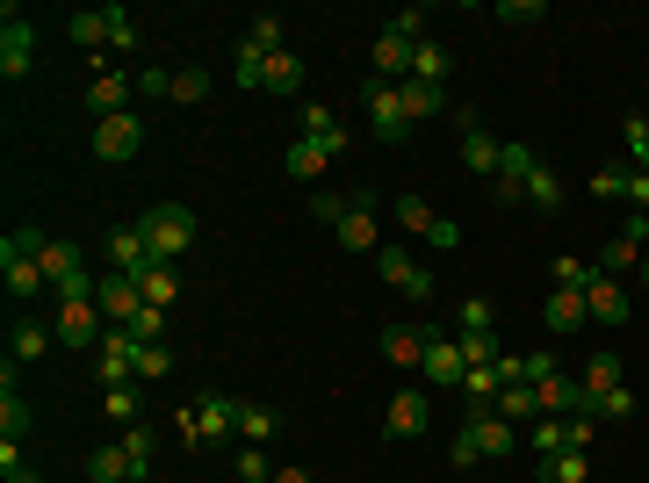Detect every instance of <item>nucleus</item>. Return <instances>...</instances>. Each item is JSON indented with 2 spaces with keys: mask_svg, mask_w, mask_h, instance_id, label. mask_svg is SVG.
I'll list each match as a JSON object with an SVG mask.
<instances>
[{
  "mask_svg": "<svg viewBox=\"0 0 649 483\" xmlns=\"http://www.w3.org/2000/svg\"><path fill=\"white\" fill-rule=\"evenodd\" d=\"M130 94H137V80H130V72L102 66L94 80H87V116H94V123H102V116H123V108H130Z\"/></svg>",
  "mask_w": 649,
  "mask_h": 483,
  "instance_id": "f8f14e48",
  "label": "nucleus"
},
{
  "mask_svg": "<svg viewBox=\"0 0 649 483\" xmlns=\"http://www.w3.org/2000/svg\"><path fill=\"white\" fill-rule=\"evenodd\" d=\"M52 332H58V346L87 354V346H102V332H109V311L94 303V296H66V303H58V318H52Z\"/></svg>",
  "mask_w": 649,
  "mask_h": 483,
  "instance_id": "39448f33",
  "label": "nucleus"
},
{
  "mask_svg": "<svg viewBox=\"0 0 649 483\" xmlns=\"http://www.w3.org/2000/svg\"><path fill=\"white\" fill-rule=\"evenodd\" d=\"M87 483H137V476H130V455H123V440H116V448H94V455H87Z\"/></svg>",
  "mask_w": 649,
  "mask_h": 483,
  "instance_id": "c85d7f7f",
  "label": "nucleus"
},
{
  "mask_svg": "<svg viewBox=\"0 0 649 483\" xmlns=\"http://www.w3.org/2000/svg\"><path fill=\"white\" fill-rule=\"evenodd\" d=\"M94 303L109 311V325H130V318L145 311V289H137L130 275H102V281H94Z\"/></svg>",
  "mask_w": 649,
  "mask_h": 483,
  "instance_id": "f3484780",
  "label": "nucleus"
},
{
  "mask_svg": "<svg viewBox=\"0 0 649 483\" xmlns=\"http://www.w3.org/2000/svg\"><path fill=\"white\" fill-rule=\"evenodd\" d=\"M274 483H318L310 469H274Z\"/></svg>",
  "mask_w": 649,
  "mask_h": 483,
  "instance_id": "69168bd1",
  "label": "nucleus"
},
{
  "mask_svg": "<svg viewBox=\"0 0 649 483\" xmlns=\"http://www.w3.org/2000/svg\"><path fill=\"white\" fill-rule=\"evenodd\" d=\"M282 166H289V181H318V173L332 166V159H324V145L296 138V145H289V159H282Z\"/></svg>",
  "mask_w": 649,
  "mask_h": 483,
  "instance_id": "72a5a7b5",
  "label": "nucleus"
},
{
  "mask_svg": "<svg viewBox=\"0 0 649 483\" xmlns=\"http://www.w3.org/2000/svg\"><path fill=\"white\" fill-rule=\"evenodd\" d=\"M0 476L8 483H36V469L22 462V440H0Z\"/></svg>",
  "mask_w": 649,
  "mask_h": 483,
  "instance_id": "5fc2aeb1",
  "label": "nucleus"
},
{
  "mask_svg": "<svg viewBox=\"0 0 649 483\" xmlns=\"http://www.w3.org/2000/svg\"><path fill=\"white\" fill-rule=\"evenodd\" d=\"M397 94H405V116L411 123H426L447 108V87H426V80H397Z\"/></svg>",
  "mask_w": 649,
  "mask_h": 483,
  "instance_id": "cd10ccee",
  "label": "nucleus"
},
{
  "mask_svg": "<svg viewBox=\"0 0 649 483\" xmlns=\"http://www.w3.org/2000/svg\"><path fill=\"white\" fill-rule=\"evenodd\" d=\"M368 58H376V80H411V36H397L390 30V22H383V36H376V51H368Z\"/></svg>",
  "mask_w": 649,
  "mask_h": 483,
  "instance_id": "aec40b11",
  "label": "nucleus"
},
{
  "mask_svg": "<svg viewBox=\"0 0 649 483\" xmlns=\"http://www.w3.org/2000/svg\"><path fill=\"white\" fill-rule=\"evenodd\" d=\"M239 404L246 398H231V390H203L195 404H181L173 412V426H181V448H209V440H224V433H239Z\"/></svg>",
  "mask_w": 649,
  "mask_h": 483,
  "instance_id": "f03ea898",
  "label": "nucleus"
},
{
  "mask_svg": "<svg viewBox=\"0 0 649 483\" xmlns=\"http://www.w3.org/2000/svg\"><path fill=\"white\" fill-rule=\"evenodd\" d=\"M455 346H462V368H498L505 361V340H498V332H455Z\"/></svg>",
  "mask_w": 649,
  "mask_h": 483,
  "instance_id": "bb28decb",
  "label": "nucleus"
},
{
  "mask_svg": "<svg viewBox=\"0 0 649 483\" xmlns=\"http://www.w3.org/2000/svg\"><path fill=\"white\" fill-rule=\"evenodd\" d=\"M419 376L441 382V390H462L469 368H462V346H455V332H447V325H433V346H426V368H419Z\"/></svg>",
  "mask_w": 649,
  "mask_h": 483,
  "instance_id": "2eb2a0df",
  "label": "nucleus"
},
{
  "mask_svg": "<svg viewBox=\"0 0 649 483\" xmlns=\"http://www.w3.org/2000/svg\"><path fill=\"white\" fill-rule=\"evenodd\" d=\"M563 455V418H534V462Z\"/></svg>",
  "mask_w": 649,
  "mask_h": 483,
  "instance_id": "3c124183",
  "label": "nucleus"
},
{
  "mask_svg": "<svg viewBox=\"0 0 649 483\" xmlns=\"http://www.w3.org/2000/svg\"><path fill=\"white\" fill-rule=\"evenodd\" d=\"M123 455H130V476L145 483V469H152V426L137 418V426H123Z\"/></svg>",
  "mask_w": 649,
  "mask_h": 483,
  "instance_id": "58836bf2",
  "label": "nucleus"
},
{
  "mask_svg": "<svg viewBox=\"0 0 649 483\" xmlns=\"http://www.w3.org/2000/svg\"><path fill=\"white\" fill-rule=\"evenodd\" d=\"M116 15H123V8H87V15H72L66 30H72V44H80V51H109V36H116Z\"/></svg>",
  "mask_w": 649,
  "mask_h": 483,
  "instance_id": "4be33fe9",
  "label": "nucleus"
},
{
  "mask_svg": "<svg viewBox=\"0 0 649 483\" xmlns=\"http://www.w3.org/2000/svg\"><path fill=\"white\" fill-rule=\"evenodd\" d=\"M578 382H584V404H599L606 390H620V382H628V361H620V354H592Z\"/></svg>",
  "mask_w": 649,
  "mask_h": 483,
  "instance_id": "b1692460",
  "label": "nucleus"
},
{
  "mask_svg": "<svg viewBox=\"0 0 649 483\" xmlns=\"http://www.w3.org/2000/svg\"><path fill=\"white\" fill-rule=\"evenodd\" d=\"M527 203L534 209H563V181H556V166H542V159H534V173H527Z\"/></svg>",
  "mask_w": 649,
  "mask_h": 483,
  "instance_id": "e433bc0d",
  "label": "nucleus"
},
{
  "mask_svg": "<svg viewBox=\"0 0 649 483\" xmlns=\"http://www.w3.org/2000/svg\"><path fill=\"white\" fill-rule=\"evenodd\" d=\"M542 318H548V332H584V325H592V311H584V289H548Z\"/></svg>",
  "mask_w": 649,
  "mask_h": 483,
  "instance_id": "412c9836",
  "label": "nucleus"
},
{
  "mask_svg": "<svg viewBox=\"0 0 649 483\" xmlns=\"http://www.w3.org/2000/svg\"><path fill=\"white\" fill-rule=\"evenodd\" d=\"M246 44H253V51H289V44H282V15H274V8H260L253 22H246Z\"/></svg>",
  "mask_w": 649,
  "mask_h": 483,
  "instance_id": "f704fd0d",
  "label": "nucleus"
},
{
  "mask_svg": "<svg viewBox=\"0 0 649 483\" xmlns=\"http://www.w3.org/2000/svg\"><path fill=\"white\" fill-rule=\"evenodd\" d=\"M584 469H592V455H548V462H534V483H584Z\"/></svg>",
  "mask_w": 649,
  "mask_h": 483,
  "instance_id": "7c9ffc66",
  "label": "nucleus"
},
{
  "mask_svg": "<svg viewBox=\"0 0 649 483\" xmlns=\"http://www.w3.org/2000/svg\"><path fill=\"white\" fill-rule=\"evenodd\" d=\"M267 433H282V418H274L267 404H239V440H253V448H260Z\"/></svg>",
  "mask_w": 649,
  "mask_h": 483,
  "instance_id": "37998d69",
  "label": "nucleus"
},
{
  "mask_svg": "<svg viewBox=\"0 0 649 483\" xmlns=\"http://www.w3.org/2000/svg\"><path fill=\"white\" fill-rule=\"evenodd\" d=\"M137 289H145V303H152V311H173V303H181V267H167V260H159Z\"/></svg>",
  "mask_w": 649,
  "mask_h": 483,
  "instance_id": "c756f323",
  "label": "nucleus"
},
{
  "mask_svg": "<svg viewBox=\"0 0 649 483\" xmlns=\"http://www.w3.org/2000/svg\"><path fill=\"white\" fill-rule=\"evenodd\" d=\"M498 390H505V382H498V368H469V376H462V398H469V412L498 404Z\"/></svg>",
  "mask_w": 649,
  "mask_h": 483,
  "instance_id": "a19ab883",
  "label": "nucleus"
},
{
  "mask_svg": "<svg viewBox=\"0 0 649 483\" xmlns=\"http://www.w3.org/2000/svg\"><path fill=\"white\" fill-rule=\"evenodd\" d=\"M332 130H340V116H332L324 102H304V138H310V145H324Z\"/></svg>",
  "mask_w": 649,
  "mask_h": 483,
  "instance_id": "09e8293b",
  "label": "nucleus"
},
{
  "mask_svg": "<svg viewBox=\"0 0 649 483\" xmlns=\"http://www.w3.org/2000/svg\"><path fill=\"white\" fill-rule=\"evenodd\" d=\"M203 94H209V72H203V66H189V72H173V94H167V102L195 108V102H203Z\"/></svg>",
  "mask_w": 649,
  "mask_h": 483,
  "instance_id": "49530a36",
  "label": "nucleus"
},
{
  "mask_svg": "<svg viewBox=\"0 0 649 483\" xmlns=\"http://www.w3.org/2000/svg\"><path fill=\"white\" fill-rule=\"evenodd\" d=\"M513 448H520V426H513V418H498L491 404H483V412H469V426L455 433V469H469V462H505Z\"/></svg>",
  "mask_w": 649,
  "mask_h": 483,
  "instance_id": "7ed1b4c3",
  "label": "nucleus"
},
{
  "mask_svg": "<svg viewBox=\"0 0 649 483\" xmlns=\"http://www.w3.org/2000/svg\"><path fill=\"white\" fill-rule=\"evenodd\" d=\"M426 239H433V245H462V225H455V217H441V225H433Z\"/></svg>",
  "mask_w": 649,
  "mask_h": 483,
  "instance_id": "e2e57ef3",
  "label": "nucleus"
},
{
  "mask_svg": "<svg viewBox=\"0 0 649 483\" xmlns=\"http://www.w3.org/2000/svg\"><path fill=\"white\" fill-rule=\"evenodd\" d=\"M332 231H340V245H354V253H383V239H376V209H368V203H354Z\"/></svg>",
  "mask_w": 649,
  "mask_h": 483,
  "instance_id": "a878e982",
  "label": "nucleus"
},
{
  "mask_svg": "<svg viewBox=\"0 0 649 483\" xmlns=\"http://www.w3.org/2000/svg\"><path fill=\"white\" fill-rule=\"evenodd\" d=\"M584 311H592V325H628V318H635V303H628V289H620L614 275H599V267H592V289H584Z\"/></svg>",
  "mask_w": 649,
  "mask_h": 483,
  "instance_id": "ddd939ff",
  "label": "nucleus"
},
{
  "mask_svg": "<svg viewBox=\"0 0 649 483\" xmlns=\"http://www.w3.org/2000/svg\"><path fill=\"white\" fill-rule=\"evenodd\" d=\"M628 173H635V166H606V173H592V195H628Z\"/></svg>",
  "mask_w": 649,
  "mask_h": 483,
  "instance_id": "4d7b16f0",
  "label": "nucleus"
},
{
  "mask_svg": "<svg viewBox=\"0 0 649 483\" xmlns=\"http://www.w3.org/2000/svg\"><path fill=\"white\" fill-rule=\"evenodd\" d=\"M376 275L390 281L397 296H411V311H419V303H433V275H426L411 253H397V245H383V253H376Z\"/></svg>",
  "mask_w": 649,
  "mask_h": 483,
  "instance_id": "6e6552de",
  "label": "nucleus"
},
{
  "mask_svg": "<svg viewBox=\"0 0 649 483\" xmlns=\"http://www.w3.org/2000/svg\"><path fill=\"white\" fill-rule=\"evenodd\" d=\"M635 289H642V296H649V253H642V267H635Z\"/></svg>",
  "mask_w": 649,
  "mask_h": 483,
  "instance_id": "338daca9",
  "label": "nucleus"
},
{
  "mask_svg": "<svg viewBox=\"0 0 649 483\" xmlns=\"http://www.w3.org/2000/svg\"><path fill=\"white\" fill-rule=\"evenodd\" d=\"M102 412L116 418V426H137V418H145V398H137L130 382H123V390H102Z\"/></svg>",
  "mask_w": 649,
  "mask_h": 483,
  "instance_id": "79ce46f5",
  "label": "nucleus"
},
{
  "mask_svg": "<svg viewBox=\"0 0 649 483\" xmlns=\"http://www.w3.org/2000/svg\"><path fill=\"white\" fill-rule=\"evenodd\" d=\"M620 145H628L635 173H649V116H642V108H635V116H620Z\"/></svg>",
  "mask_w": 649,
  "mask_h": 483,
  "instance_id": "ea45409f",
  "label": "nucleus"
},
{
  "mask_svg": "<svg viewBox=\"0 0 649 483\" xmlns=\"http://www.w3.org/2000/svg\"><path fill=\"white\" fill-rule=\"evenodd\" d=\"M620 239H635V245H649V209H635L628 225H620Z\"/></svg>",
  "mask_w": 649,
  "mask_h": 483,
  "instance_id": "680f3d73",
  "label": "nucleus"
},
{
  "mask_svg": "<svg viewBox=\"0 0 649 483\" xmlns=\"http://www.w3.org/2000/svg\"><path fill=\"white\" fill-rule=\"evenodd\" d=\"M548 275H556V289H592V267H584L578 253H563L556 267H548Z\"/></svg>",
  "mask_w": 649,
  "mask_h": 483,
  "instance_id": "603ef678",
  "label": "nucleus"
},
{
  "mask_svg": "<svg viewBox=\"0 0 649 483\" xmlns=\"http://www.w3.org/2000/svg\"><path fill=\"white\" fill-rule=\"evenodd\" d=\"M30 433V404L22 398H0V440H22Z\"/></svg>",
  "mask_w": 649,
  "mask_h": 483,
  "instance_id": "864d4df0",
  "label": "nucleus"
},
{
  "mask_svg": "<svg viewBox=\"0 0 649 483\" xmlns=\"http://www.w3.org/2000/svg\"><path fill=\"white\" fill-rule=\"evenodd\" d=\"M390 217H397V225H405V231H419V239H426V231L441 225V217H433V209L419 203V195H397V203H390Z\"/></svg>",
  "mask_w": 649,
  "mask_h": 483,
  "instance_id": "c03bdc74",
  "label": "nucleus"
},
{
  "mask_svg": "<svg viewBox=\"0 0 649 483\" xmlns=\"http://www.w3.org/2000/svg\"><path fill=\"white\" fill-rule=\"evenodd\" d=\"M130 332H137V340H167V311H152V303H145V311L130 318Z\"/></svg>",
  "mask_w": 649,
  "mask_h": 483,
  "instance_id": "6e6d98bb",
  "label": "nucleus"
},
{
  "mask_svg": "<svg viewBox=\"0 0 649 483\" xmlns=\"http://www.w3.org/2000/svg\"><path fill=\"white\" fill-rule=\"evenodd\" d=\"M628 203H635V209H649V173H628Z\"/></svg>",
  "mask_w": 649,
  "mask_h": 483,
  "instance_id": "0e129e2a",
  "label": "nucleus"
},
{
  "mask_svg": "<svg viewBox=\"0 0 649 483\" xmlns=\"http://www.w3.org/2000/svg\"><path fill=\"white\" fill-rule=\"evenodd\" d=\"M584 412H592V418H635V390L620 382V390H606V398H599V404H584Z\"/></svg>",
  "mask_w": 649,
  "mask_h": 483,
  "instance_id": "8fccbe9b",
  "label": "nucleus"
},
{
  "mask_svg": "<svg viewBox=\"0 0 649 483\" xmlns=\"http://www.w3.org/2000/svg\"><path fill=\"white\" fill-rule=\"evenodd\" d=\"M137 376H145V382L173 376V354H167V340H145V346H137Z\"/></svg>",
  "mask_w": 649,
  "mask_h": 483,
  "instance_id": "de8ad7c7",
  "label": "nucleus"
},
{
  "mask_svg": "<svg viewBox=\"0 0 649 483\" xmlns=\"http://www.w3.org/2000/svg\"><path fill=\"white\" fill-rule=\"evenodd\" d=\"M498 152H505V145H498L477 116H462V166L477 173V181H498Z\"/></svg>",
  "mask_w": 649,
  "mask_h": 483,
  "instance_id": "dca6fc26",
  "label": "nucleus"
},
{
  "mask_svg": "<svg viewBox=\"0 0 649 483\" xmlns=\"http://www.w3.org/2000/svg\"><path fill=\"white\" fill-rule=\"evenodd\" d=\"M390 30H397V36H411V44H419V36H426V15H419V8H405V15H390Z\"/></svg>",
  "mask_w": 649,
  "mask_h": 483,
  "instance_id": "052dcab7",
  "label": "nucleus"
},
{
  "mask_svg": "<svg viewBox=\"0 0 649 483\" xmlns=\"http://www.w3.org/2000/svg\"><path fill=\"white\" fill-rule=\"evenodd\" d=\"M30 66H36V30L22 22L15 0H8V8H0V80H30Z\"/></svg>",
  "mask_w": 649,
  "mask_h": 483,
  "instance_id": "0eeeda50",
  "label": "nucleus"
},
{
  "mask_svg": "<svg viewBox=\"0 0 649 483\" xmlns=\"http://www.w3.org/2000/svg\"><path fill=\"white\" fill-rule=\"evenodd\" d=\"M36 253H44V231H36V225H15L8 239H0V281H8L15 303H36V296L52 289L44 267H36Z\"/></svg>",
  "mask_w": 649,
  "mask_h": 483,
  "instance_id": "f257e3e1",
  "label": "nucleus"
},
{
  "mask_svg": "<svg viewBox=\"0 0 649 483\" xmlns=\"http://www.w3.org/2000/svg\"><path fill=\"white\" fill-rule=\"evenodd\" d=\"M102 253H109V275H130V281H145V275L159 267V260H152V245H145V231H137V225H116Z\"/></svg>",
  "mask_w": 649,
  "mask_h": 483,
  "instance_id": "1a4fd4ad",
  "label": "nucleus"
},
{
  "mask_svg": "<svg viewBox=\"0 0 649 483\" xmlns=\"http://www.w3.org/2000/svg\"><path fill=\"white\" fill-rule=\"evenodd\" d=\"M137 94H152V102H159V94H173V72L145 66V72H137Z\"/></svg>",
  "mask_w": 649,
  "mask_h": 483,
  "instance_id": "13d9d810",
  "label": "nucleus"
},
{
  "mask_svg": "<svg viewBox=\"0 0 649 483\" xmlns=\"http://www.w3.org/2000/svg\"><path fill=\"white\" fill-rule=\"evenodd\" d=\"M87 145H94V159H102V166H130V159L145 152V123H137L130 108H123V116H102Z\"/></svg>",
  "mask_w": 649,
  "mask_h": 483,
  "instance_id": "423d86ee",
  "label": "nucleus"
},
{
  "mask_svg": "<svg viewBox=\"0 0 649 483\" xmlns=\"http://www.w3.org/2000/svg\"><path fill=\"white\" fill-rule=\"evenodd\" d=\"M58 346V332L44 325V318H30V311H15V361L30 368V361H44V354H52Z\"/></svg>",
  "mask_w": 649,
  "mask_h": 483,
  "instance_id": "393cba45",
  "label": "nucleus"
},
{
  "mask_svg": "<svg viewBox=\"0 0 649 483\" xmlns=\"http://www.w3.org/2000/svg\"><path fill=\"white\" fill-rule=\"evenodd\" d=\"M426 426H433L426 398H419V390H397V398H390V412H383V433H390V440H419Z\"/></svg>",
  "mask_w": 649,
  "mask_h": 483,
  "instance_id": "a211bd4d",
  "label": "nucleus"
},
{
  "mask_svg": "<svg viewBox=\"0 0 649 483\" xmlns=\"http://www.w3.org/2000/svg\"><path fill=\"white\" fill-rule=\"evenodd\" d=\"M368 130H376V138H390V145H405V138H411L405 94H397L390 80H376V87H368Z\"/></svg>",
  "mask_w": 649,
  "mask_h": 483,
  "instance_id": "9b49d317",
  "label": "nucleus"
},
{
  "mask_svg": "<svg viewBox=\"0 0 649 483\" xmlns=\"http://www.w3.org/2000/svg\"><path fill=\"white\" fill-rule=\"evenodd\" d=\"M310 209H318L324 225H340V217H346V209H354V203H346V195H310Z\"/></svg>",
  "mask_w": 649,
  "mask_h": 483,
  "instance_id": "bf43d9fd",
  "label": "nucleus"
},
{
  "mask_svg": "<svg viewBox=\"0 0 649 483\" xmlns=\"http://www.w3.org/2000/svg\"><path fill=\"white\" fill-rule=\"evenodd\" d=\"M534 404H542V418H578L584 412V382L570 376V368H556L548 382H534Z\"/></svg>",
  "mask_w": 649,
  "mask_h": 483,
  "instance_id": "4468645a",
  "label": "nucleus"
},
{
  "mask_svg": "<svg viewBox=\"0 0 649 483\" xmlns=\"http://www.w3.org/2000/svg\"><path fill=\"white\" fill-rule=\"evenodd\" d=\"M498 418H513V426H527L534 412H542V404H534V382H505V390H498V404H491Z\"/></svg>",
  "mask_w": 649,
  "mask_h": 483,
  "instance_id": "2f4dec72",
  "label": "nucleus"
},
{
  "mask_svg": "<svg viewBox=\"0 0 649 483\" xmlns=\"http://www.w3.org/2000/svg\"><path fill=\"white\" fill-rule=\"evenodd\" d=\"M527 173H534V152H527V145H505V152H498L491 195H498V203H527Z\"/></svg>",
  "mask_w": 649,
  "mask_h": 483,
  "instance_id": "6ab92c4d",
  "label": "nucleus"
},
{
  "mask_svg": "<svg viewBox=\"0 0 649 483\" xmlns=\"http://www.w3.org/2000/svg\"><path fill=\"white\" fill-rule=\"evenodd\" d=\"M137 231H145V245H152V260H167V267H181V253L195 245V217L181 203H145V217H137Z\"/></svg>",
  "mask_w": 649,
  "mask_h": 483,
  "instance_id": "20e7f679",
  "label": "nucleus"
},
{
  "mask_svg": "<svg viewBox=\"0 0 649 483\" xmlns=\"http://www.w3.org/2000/svg\"><path fill=\"white\" fill-rule=\"evenodd\" d=\"M455 332H498V303H483V296H469L455 311Z\"/></svg>",
  "mask_w": 649,
  "mask_h": 483,
  "instance_id": "a18cd8bd",
  "label": "nucleus"
},
{
  "mask_svg": "<svg viewBox=\"0 0 649 483\" xmlns=\"http://www.w3.org/2000/svg\"><path fill=\"white\" fill-rule=\"evenodd\" d=\"M426 346H433V318L383 325V361H390V368H426Z\"/></svg>",
  "mask_w": 649,
  "mask_h": 483,
  "instance_id": "9d476101",
  "label": "nucleus"
},
{
  "mask_svg": "<svg viewBox=\"0 0 649 483\" xmlns=\"http://www.w3.org/2000/svg\"><path fill=\"white\" fill-rule=\"evenodd\" d=\"M592 267H599V275H635V267H642V245H635V239H614V245H606V253H599L592 260Z\"/></svg>",
  "mask_w": 649,
  "mask_h": 483,
  "instance_id": "c9c22d12",
  "label": "nucleus"
},
{
  "mask_svg": "<svg viewBox=\"0 0 649 483\" xmlns=\"http://www.w3.org/2000/svg\"><path fill=\"white\" fill-rule=\"evenodd\" d=\"M267 94H304V58H296V51H274L267 58Z\"/></svg>",
  "mask_w": 649,
  "mask_h": 483,
  "instance_id": "473e14b6",
  "label": "nucleus"
},
{
  "mask_svg": "<svg viewBox=\"0 0 649 483\" xmlns=\"http://www.w3.org/2000/svg\"><path fill=\"white\" fill-rule=\"evenodd\" d=\"M447 72H455V51H447L441 36H419V44H411V80H426V87H441Z\"/></svg>",
  "mask_w": 649,
  "mask_h": 483,
  "instance_id": "5701e85b",
  "label": "nucleus"
},
{
  "mask_svg": "<svg viewBox=\"0 0 649 483\" xmlns=\"http://www.w3.org/2000/svg\"><path fill=\"white\" fill-rule=\"evenodd\" d=\"M231 80L239 87H267V51H253L246 36H239V51H231Z\"/></svg>",
  "mask_w": 649,
  "mask_h": 483,
  "instance_id": "4c0bfd02",
  "label": "nucleus"
}]
</instances>
